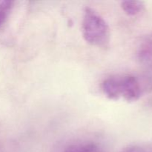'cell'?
<instances>
[{
	"instance_id": "cell-5",
	"label": "cell",
	"mask_w": 152,
	"mask_h": 152,
	"mask_svg": "<svg viewBox=\"0 0 152 152\" xmlns=\"http://www.w3.org/2000/svg\"><path fill=\"white\" fill-rule=\"evenodd\" d=\"M14 1L10 0H0V27L6 22L8 18Z\"/></svg>"
},
{
	"instance_id": "cell-7",
	"label": "cell",
	"mask_w": 152,
	"mask_h": 152,
	"mask_svg": "<svg viewBox=\"0 0 152 152\" xmlns=\"http://www.w3.org/2000/svg\"><path fill=\"white\" fill-rule=\"evenodd\" d=\"M68 152H96L94 147L90 145H77L70 148Z\"/></svg>"
},
{
	"instance_id": "cell-2",
	"label": "cell",
	"mask_w": 152,
	"mask_h": 152,
	"mask_svg": "<svg viewBox=\"0 0 152 152\" xmlns=\"http://www.w3.org/2000/svg\"><path fill=\"white\" fill-rule=\"evenodd\" d=\"M82 29L85 40L91 45L106 48L109 44V27L101 15L93 8L85 9Z\"/></svg>"
},
{
	"instance_id": "cell-6",
	"label": "cell",
	"mask_w": 152,
	"mask_h": 152,
	"mask_svg": "<svg viewBox=\"0 0 152 152\" xmlns=\"http://www.w3.org/2000/svg\"><path fill=\"white\" fill-rule=\"evenodd\" d=\"M123 152H152V143H139L131 145Z\"/></svg>"
},
{
	"instance_id": "cell-4",
	"label": "cell",
	"mask_w": 152,
	"mask_h": 152,
	"mask_svg": "<svg viewBox=\"0 0 152 152\" xmlns=\"http://www.w3.org/2000/svg\"><path fill=\"white\" fill-rule=\"evenodd\" d=\"M144 3L140 1H123L121 7L123 11L129 16H137L143 10Z\"/></svg>"
},
{
	"instance_id": "cell-3",
	"label": "cell",
	"mask_w": 152,
	"mask_h": 152,
	"mask_svg": "<svg viewBox=\"0 0 152 152\" xmlns=\"http://www.w3.org/2000/svg\"><path fill=\"white\" fill-rule=\"evenodd\" d=\"M137 58L142 69L140 80L144 91H152V34L140 42L137 50Z\"/></svg>"
},
{
	"instance_id": "cell-1",
	"label": "cell",
	"mask_w": 152,
	"mask_h": 152,
	"mask_svg": "<svg viewBox=\"0 0 152 152\" xmlns=\"http://www.w3.org/2000/svg\"><path fill=\"white\" fill-rule=\"evenodd\" d=\"M102 89L108 99H123L128 102L137 101L145 93L139 77L129 74L114 75L105 79Z\"/></svg>"
}]
</instances>
